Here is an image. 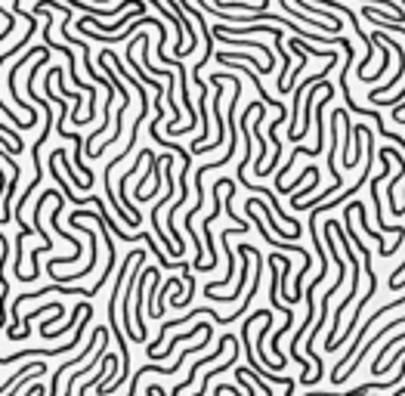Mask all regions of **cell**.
Here are the masks:
<instances>
[{"instance_id": "cell-1", "label": "cell", "mask_w": 405, "mask_h": 396, "mask_svg": "<svg viewBox=\"0 0 405 396\" xmlns=\"http://www.w3.org/2000/svg\"><path fill=\"white\" fill-rule=\"evenodd\" d=\"M87 322H93V307L87 309V313H84V322H78V332H75V338H71L65 347H25V350H19V353L0 356V366H10V362H19V359H25V356H35V353H41V356H59V353H69L71 347H78V344H81V338H84V328H87Z\"/></svg>"}, {"instance_id": "cell-2", "label": "cell", "mask_w": 405, "mask_h": 396, "mask_svg": "<svg viewBox=\"0 0 405 396\" xmlns=\"http://www.w3.org/2000/svg\"><path fill=\"white\" fill-rule=\"evenodd\" d=\"M368 41H371V47H375V44H384V47H387V50H393V53H396V62H399V65H396V75L390 78V84H384V87H375V90H371V93H368L371 102H375V105H381V102H384V96L390 93V87H393L396 81H402V78H405V50H402L396 41H390V37L384 35V31H375V35H371Z\"/></svg>"}, {"instance_id": "cell-3", "label": "cell", "mask_w": 405, "mask_h": 396, "mask_svg": "<svg viewBox=\"0 0 405 396\" xmlns=\"http://www.w3.org/2000/svg\"><path fill=\"white\" fill-rule=\"evenodd\" d=\"M62 208H65V195H59L56 198V208H53V217H50V223H53V229H56L62 239H69L71 242V248H75V254H69V257H53L50 263H46V273H56L59 267H69V263H75V260H81V254H84V245L75 239V235L69 233V229H62L59 226V214H62Z\"/></svg>"}, {"instance_id": "cell-4", "label": "cell", "mask_w": 405, "mask_h": 396, "mask_svg": "<svg viewBox=\"0 0 405 396\" xmlns=\"http://www.w3.org/2000/svg\"><path fill=\"white\" fill-rule=\"evenodd\" d=\"M102 332H105L102 325H96V328H93V338H90V344L84 347L81 353L75 356V359H65L62 366H59L56 372H53V378H50V390H46V396H59V381H62V375H65V372H71V368H75V366H81V362L87 359V356L93 353V344H99V338H102Z\"/></svg>"}, {"instance_id": "cell-5", "label": "cell", "mask_w": 405, "mask_h": 396, "mask_svg": "<svg viewBox=\"0 0 405 396\" xmlns=\"http://www.w3.org/2000/svg\"><path fill=\"white\" fill-rule=\"evenodd\" d=\"M105 347H109V328H105L102 338H99V350H96V359H93V366L105 359ZM93 366H84L81 372H71V375H69V384H65V396H75V384H78V378H81V375H87V372H93Z\"/></svg>"}, {"instance_id": "cell-6", "label": "cell", "mask_w": 405, "mask_h": 396, "mask_svg": "<svg viewBox=\"0 0 405 396\" xmlns=\"http://www.w3.org/2000/svg\"><path fill=\"white\" fill-rule=\"evenodd\" d=\"M235 254L242 257V282H238V285H235V291L223 297V303L242 300V288H244V282H248V276H251V254H248V245H238V251H235Z\"/></svg>"}, {"instance_id": "cell-7", "label": "cell", "mask_w": 405, "mask_h": 396, "mask_svg": "<svg viewBox=\"0 0 405 396\" xmlns=\"http://www.w3.org/2000/svg\"><path fill=\"white\" fill-rule=\"evenodd\" d=\"M399 341H405V332H402V334H396V338L390 341L387 347H381V350H377L375 362H371V375H381V372H384V362H387V356H390V347H393V344H399Z\"/></svg>"}, {"instance_id": "cell-8", "label": "cell", "mask_w": 405, "mask_h": 396, "mask_svg": "<svg viewBox=\"0 0 405 396\" xmlns=\"http://www.w3.org/2000/svg\"><path fill=\"white\" fill-rule=\"evenodd\" d=\"M402 273H405V260L399 263V267H396V273L390 276V285H393V282H399V279H402Z\"/></svg>"}, {"instance_id": "cell-9", "label": "cell", "mask_w": 405, "mask_h": 396, "mask_svg": "<svg viewBox=\"0 0 405 396\" xmlns=\"http://www.w3.org/2000/svg\"><path fill=\"white\" fill-rule=\"evenodd\" d=\"M390 288H396V291H399V288H405V276H402L399 282H393V285H390Z\"/></svg>"}, {"instance_id": "cell-10", "label": "cell", "mask_w": 405, "mask_h": 396, "mask_svg": "<svg viewBox=\"0 0 405 396\" xmlns=\"http://www.w3.org/2000/svg\"><path fill=\"white\" fill-rule=\"evenodd\" d=\"M396 124H405V115H402V118H396Z\"/></svg>"}]
</instances>
